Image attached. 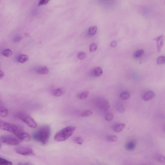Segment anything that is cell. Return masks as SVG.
I'll return each mask as SVG.
<instances>
[{
    "mask_svg": "<svg viewBox=\"0 0 165 165\" xmlns=\"http://www.w3.org/2000/svg\"><path fill=\"white\" fill-rule=\"evenodd\" d=\"M50 133V127L48 125L44 126L35 132L33 135V138L37 142L45 145L48 142Z\"/></svg>",
    "mask_w": 165,
    "mask_h": 165,
    "instance_id": "obj_1",
    "label": "cell"
},
{
    "mask_svg": "<svg viewBox=\"0 0 165 165\" xmlns=\"http://www.w3.org/2000/svg\"><path fill=\"white\" fill-rule=\"evenodd\" d=\"M76 129L75 127L68 126L61 130L54 136L55 140L57 142H63L71 136Z\"/></svg>",
    "mask_w": 165,
    "mask_h": 165,
    "instance_id": "obj_2",
    "label": "cell"
},
{
    "mask_svg": "<svg viewBox=\"0 0 165 165\" xmlns=\"http://www.w3.org/2000/svg\"><path fill=\"white\" fill-rule=\"evenodd\" d=\"M17 116L18 119L24 122L28 126L33 129H35L37 126L36 122L29 115L24 113H18Z\"/></svg>",
    "mask_w": 165,
    "mask_h": 165,
    "instance_id": "obj_3",
    "label": "cell"
},
{
    "mask_svg": "<svg viewBox=\"0 0 165 165\" xmlns=\"http://www.w3.org/2000/svg\"><path fill=\"white\" fill-rule=\"evenodd\" d=\"M18 129V127L14 125L0 121V129L14 133Z\"/></svg>",
    "mask_w": 165,
    "mask_h": 165,
    "instance_id": "obj_4",
    "label": "cell"
},
{
    "mask_svg": "<svg viewBox=\"0 0 165 165\" xmlns=\"http://www.w3.org/2000/svg\"><path fill=\"white\" fill-rule=\"evenodd\" d=\"M0 140L2 142L9 145H16L21 143L19 140L10 136H2L0 138Z\"/></svg>",
    "mask_w": 165,
    "mask_h": 165,
    "instance_id": "obj_5",
    "label": "cell"
},
{
    "mask_svg": "<svg viewBox=\"0 0 165 165\" xmlns=\"http://www.w3.org/2000/svg\"><path fill=\"white\" fill-rule=\"evenodd\" d=\"M15 151L17 153L25 156H33L35 155L34 151L29 147H18L16 149Z\"/></svg>",
    "mask_w": 165,
    "mask_h": 165,
    "instance_id": "obj_6",
    "label": "cell"
},
{
    "mask_svg": "<svg viewBox=\"0 0 165 165\" xmlns=\"http://www.w3.org/2000/svg\"><path fill=\"white\" fill-rule=\"evenodd\" d=\"M14 134L19 138L23 140L28 141L31 139V136L29 134L19 129Z\"/></svg>",
    "mask_w": 165,
    "mask_h": 165,
    "instance_id": "obj_7",
    "label": "cell"
},
{
    "mask_svg": "<svg viewBox=\"0 0 165 165\" xmlns=\"http://www.w3.org/2000/svg\"><path fill=\"white\" fill-rule=\"evenodd\" d=\"M156 40L157 43V46L158 52L161 51L164 44V36L161 35L159 36L154 39Z\"/></svg>",
    "mask_w": 165,
    "mask_h": 165,
    "instance_id": "obj_8",
    "label": "cell"
},
{
    "mask_svg": "<svg viewBox=\"0 0 165 165\" xmlns=\"http://www.w3.org/2000/svg\"><path fill=\"white\" fill-rule=\"evenodd\" d=\"M100 102V106L102 110L107 111L109 109L110 105L109 102L107 100L105 99H103L101 100Z\"/></svg>",
    "mask_w": 165,
    "mask_h": 165,
    "instance_id": "obj_9",
    "label": "cell"
},
{
    "mask_svg": "<svg viewBox=\"0 0 165 165\" xmlns=\"http://www.w3.org/2000/svg\"><path fill=\"white\" fill-rule=\"evenodd\" d=\"M155 93L152 91H149L144 94L143 97L144 100L148 101L152 100L155 96Z\"/></svg>",
    "mask_w": 165,
    "mask_h": 165,
    "instance_id": "obj_10",
    "label": "cell"
},
{
    "mask_svg": "<svg viewBox=\"0 0 165 165\" xmlns=\"http://www.w3.org/2000/svg\"><path fill=\"white\" fill-rule=\"evenodd\" d=\"M66 92L65 89L63 87H60L54 92L53 95L55 97H59L63 95Z\"/></svg>",
    "mask_w": 165,
    "mask_h": 165,
    "instance_id": "obj_11",
    "label": "cell"
},
{
    "mask_svg": "<svg viewBox=\"0 0 165 165\" xmlns=\"http://www.w3.org/2000/svg\"><path fill=\"white\" fill-rule=\"evenodd\" d=\"M136 143L134 141H129L125 144V148L126 150L129 151L133 150L136 147Z\"/></svg>",
    "mask_w": 165,
    "mask_h": 165,
    "instance_id": "obj_12",
    "label": "cell"
},
{
    "mask_svg": "<svg viewBox=\"0 0 165 165\" xmlns=\"http://www.w3.org/2000/svg\"><path fill=\"white\" fill-rule=\"evenodd\" d=\"M36 71L39 74L46 75L49 73V70L46 67H42L38 68Z\"/></svg>",
    "mask_w": 165,
    "mask_h": 165,
    "instance_id": "obj_13",
    "label": "cell"
},
{
    "mask_svg": "<svg viewBox=\"0 0 165 165\" xmlns=\"http://www.w3.org/2000/svg\"><path fill=\"white\" fill-rule=\"evenodd\" d=\"M125 127V125L124 124H117L113 126V129L117 133L120 132L124 129Z\"/></svg>",
    "mask_w": 165,
    "mask_h": 165,
    "instance_id": "obj_14",
    "label": "cell"
},
{
    "mask_svg": "<svg viewBox=\"0 0 165 165\" xmlns=\"http://www.w3.org/2000/svg\"><path fill=\"white\" fill-rule=\"evenodd\" d=\"M29 59L28 56L25 54H21L19 55L17 57V60L19 62L25 63Z\"/></svg>",
    "mask_w": 165,
    "mask_h": 165,
    "instance_id": "obj_15",
    "label": "cell"
},
{
    "mask_svg": "<svg viewBox=\"0 0 165 165\" xmlns=\"http://www.w3.org/2000/svg\"><path fill=\"white\" fill-rule=\"evenodd\" d=\"M8 111L5 107L0 106V116L5 117L8 115Z\"/></svg>",
    "mask_w": 165,
    "mask_h": 165,
    "instance_id": "obj_16",
    "label": "cell"
},
{
    "mask_svg": "<svg viewBox=\"0 0 165 165\" xmlns=\"http://www.w3.org/2000/svg\"><path fill=\"white\" fill-rule=\"evenodd\" d=\"M103 70L102 68L100 67H97L94 69V73L96 77H99L101 76L103 74Z\"/></svg>",
    "mask_w": 165,
    "mask_h": 165,
    "instance_id": "obj_17",
    "label": "cell"
},
{
    "mask_svg": "<svg viewBox=\"0 0 165 165\" xmlns=\"http://www.w3.org/2000/svg\"><path fill=\"white\" fill-rule=\"evenodd\" d=\"M89 92L87 91H83L79 93L77 95V97L80 100H84L87 97Z\"/></svg>",
    "mask_w": 165,
    "mask_h": 165,
    "instance_id": "obj_18",
    "label": "cell"
},
{
    "mask_svg": "<svg viewBox=\"0 0 165 165\" xmlns=\"http://www.w3.org/2000/svg\"><path fill=\"white\" fill-rule=\"evenodd\" d=\"M120 97L122 100H129L130 98V94L129 92L125 91L121 94Z\"/></svg>",
    "mask_w": 165,
    "mask_h": 165,
    "instance_id": "obj_19",
    "label": "cell"
},
{
    "mask_svg": "<svg viewBox=\"0 0 165 165\" xmlns=\"http://www.w3.org/2000/svg\"><path fill=\"white\" fill-rule=\"evenodd\" d=\"M106 139L108 142H116L118 140L119 138L116 135H111L107 136Z\"/></svg>",
    "mask_w": 165,
    "mask_h": 165,
    "instance_id": "obj_20",
    "label": "cell"
},
{
    "mask_svg": "<svg viewBox=\"0 0 165 165\" xmlns=\"http://www.w3.org/2000/svg\"><path fill=\"white\" fill-rule=\"evenodd\" d=\"M12 54V51L9 49H6L4 50L2 52V55L5 57H8Z\"/></svg>",
    "mask_w": 165,
    "mask_h": 165,
    "instance_id": "obj_21",
    "label": "cell"
},
{
    "mask_svg": "<svg viewBox=\"0 0 165 165\" xmlns=\"http://www.w3.org/2000/svg\"><path fill=\"white\" fill-rule=\"evenodd\" d=\"M144 53V51L143 49H140L134 52L133 55L135 58H139L142 56Z\"/></svg>",
    "mask_w": 165,
    "mask_h": 165,
    "instance_id": "obj_22",
    "label": "cell"
},
{
    "mask_svg": "<svg viewBox=\"0 0 165 165\" xmlns=\"http://www.w3.org/2000/svg\"><path fill=\"white\" fill-rule=\"evenodd\" d=\"M97 30V27L96 26H93L89 28V34L91 35H95Z\"/></svg>",
    "mask_w": 165,
    "mask_h": 165,
    "instance_id": "obj_23",
    "label": "cell"
},
{
    "mask_svg": "<svg viewBox=\"0 0 165 165\" xmlns=\"http://www.w3.org/2000/svg\"><path fill=\"white\" fill-rule=\"evenodd\" d=\"M156 160L157 161L160 163H164L165 162V158L163 155L160 154H157L155 157Z\"/></svg>",
    "mask_w": 165,
    "mask_h": 165,
    "instance_id": "obj_24",
    "label": "cell"
},
{
    "mask_svg": "<svg viewBox=\"0 0 165 165\" xmlns=\"http://www.w3.org/2000/svg\"><path fill=\"white\" fill-rule=\"evenodd\" d=\"M74 142L78 144L81 145L84 142L83 139L80 136L76 137L74 138Z\"/></svg>",
    "mask_w": 165,
    "mask_h": 165,
    "instance_id": "obj_25",
    "label": "cell"
},
{
    "mask_svg": "<svg viewBox=\"0 0 165 165\" xmlns=\"http://www.w3.org/2000/svg\"><path fill=\"white\" fill-rule=\"evenodd\" d=\"M0 165H12V163L6 159L0 158Z\"/></svg>",
    "mask_w": 165,
    "mask_h": 165,
    "instance_id": "obj_26",
    "label": "cell"
},
{
    "mask_svg": "<svg viewBox=\"0 0 165 165\" xmlns=\"http://www.w3.org/2000/svg\"><path fill=\"white\" fill-rule=\"evenodd\" d=\"M157 63L159 65L164 64L165 62L164 56H159L157 59Z\"/></svg>",
    "mask_w": 165,
    "mask_h": 165,
    "instance_id": "obj_27",
    "label": "cell"
},
{
    "mask_svg": "<svg viewBox=\"0 0 165 165\" xmlns=\"http://www.w3.org/2000/svg\"><path fill=\"white\" fill-rule=\"evenodd\" d=\"M114 116L112 113H108L105 116V119L107 121H110L114 119Z\"/></svg>",
    "mask_w": 165,
    "mask_h": 165,
    "instance_id": "obj_28",
    "label": "cell"
},
{
    "mask_svg": "<svg viewBox=\"0 0 165 165\" xmlns=\"http://www.w3.org/2000/svg\"><path fill=\"white\" fill-rule=\"evenodd\" d=\"M93 112L90 110H87L84 111L82 114L83 117H88L91 116L93 114Z\"/></svg>",
    "mask_w": 165,
    "mask_h": 165,
    "instance_id": "obj_29",
    "label": "cell"
},
{
    "mask_svg": "<svg viewBox=\"0 0 165 165\" xmlns=\"http://www.w3.org/2000/svg\"><path fill=\"white\" fill-rule=\"evenodd\" d=\"M78 57L80 59L83 60L86 58L87 55L84 53L81 52L78 54Z\"/></svg>",
    "mask_w": 165,
    "mask_h": 165,
    "instance_id": "obj_30",
    "label": "cell"
},
{
    "mask_svg": "<svg viewBox=\"0 0 165 165\" xmlns=\"http://www.w3.org/2000/svg\"><path fill=\"white\" fill-rule=\"evenodd\" d=\"M97 48V45L95 43H93L91 44L90 47H89V49L91 52H93L95 51Z\"/></svg>",
    "mask_w": 165,
    "mask_h": 165,
    "instance_id": "obj_31",
    "label": "cell"
},
{
    "mask_svg": "<svg viewBox=\"0 0 165 165\" xmlns=\"http://www.w3.org/2000/svg\"><path fill=\"white\" fill-rule=\"evenodd\" d=\"M49 2V0H41L39 3V6L43 5L48 3Z\"/></svg>",
    "mask_w": 165,
    "mask_h": 165,
    "instance_id": "obj_32",
    "label": "cell"
},
{
    "mask_svg": "<svg viewBox=\"0 0 165 165\" xmlns=\"http://www.w3.org/2000/svg\"><path fill=\"white\" fill-rule=\"evenodd\" d=\"M117 110L120 113H123L124 112L125 108L123 106H120L117 107Z\"/></svg>",
    "mask_w": 165,
    "mask_h": 165,
    "instance_id": "obj_33",
    "label": "cell"
},
{
    "mask_svg": "<svg viewBox=\"0 0 165 165\" xmlns=\"http://www.w3.org/2000/svg\"><path fill=\"white\" fill-rule=\"evenodd\" d=\"M21 38L20 36L15 37L14 39V41L15 42H18L21 40Z\"/></svg>",
    "mask_w": 165,
    "mask_h": 165,
    "instance_id": "obj_34",
    "label": "cell"
},
{
    "mask_svg": "<svg viewBox=\"0 0 165 165\" xmlns=\"http://www.w3.org/2000/svg\"><path fill=\"white\" fill-rule=\"evenodd\" d=\"M117 45V42L116 41H112L110 44V46L113 48L115 47Z\"/></svg>",
    "mask_w": 165,
    "mask_h": 165,
    "instance_id": "obj_35",
    "label": "cell"
},
{
    "mask_svg": "<svg viewBox=\"0 0 165 165\" xmlns=\"http://www.w3.org/2000/svg\"><path fill=\"white\" fill-rule=\"evenodd\" d=\"M5 74L4 72L0 69V79H2L3 78Z\"/></svg>",
    "mask_w": 165,
    "mask_h": 165,
    "instance_id": "obj_36",
    "label": "cell"
},
{
    "mask_svg": "<svg viewBox=\"0 0 165 165\" xmlns=\"http://www.w3.org/2000/svg\"><path fill=\"white\" fill-rule=\"evenodd\" d=\"M140 165H147L145 164H141Z\"/></svg>",
    "mask_w": 165,
    "mask_h": 165,
    "instance_id": "obj_37",
    "label": "cell"
},
{
    "mask_svg": "<svg viewBox=\"0 0 165 165\" xmlns=\"http://www.w3.org/2000/svg\"><path fill=\"white\" fill-rule=\"evenodd\" d=\"M0 148H1V144H0Z\"/></svg>",
    "mask_w": 165,
    "mask_h": 165,
    "instance_id": "obj_38",
    "label": "cell"
},
{
    "mask_svg": "<svg viewBox=\"0 0 165 165\" xmlns=\"http://www.w3.org/2000/svg\"><path fill=\"white\" fill-rule=\"evenodd\" d=\"M0 68H1V67H0Z\"/></svg>",
    "mask_w": 165,
    "mask_h": 165,
    "instance_id": "obj_39",
    "label": "cell"
}]
</instances>
